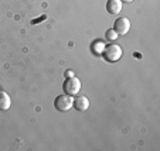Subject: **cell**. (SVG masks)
I'll return each instance as SVG.
<instances>
[{
  "label": "cell",
  "mask_w": 160,
  "mask_h": 151,
  "mask_svg": "<svg viewBox=\"0 0 160 151\" xmlns=\"http://www.w3.org/2000/svg\"><path fill=\"white\" fill-rule=\"evenodd\" d=\"M103 57V59L108 61V62H116L122 58V47L118 44H108V45L103 47V51L101 52Z\"/></svg>",
  "instance_id": "cell-1"
},
{
  "label": "cell",
  "mask_w": 160,
  "mask_h": 151,
  "mask_svg": "<svg viewBox=\"0 0 160 151\" xmlns=\"http://www.w3.org/2000/svg\"><path fill=\"white\" fill-rule=\"evenodd\" d=\"M62 91L65 92L67 95H71V96H75V95L79 93L81 91V81L75 76H70L67 78L62 83Z\"/></svg>",
  "instance_id": "cell-2"
},
{
  "label": "cell",
  "mask_w": 160,
  "mask_h": 151,
  "mask_svg": "<svg viewBox=\"0 0 160 151\" xmlns=\"http://www.w3.org/2000/svg\"><path fill=\"white\" fill-rule=\"evenodd\" d=\"M54 106L58 112H68V110L74 106V99L71 95H67V93L60 95V96L55 97Z\"/></svg>",
  "instance_id": "cell-3"
},
{
  "label": "cell",
  "mask_w": 160,
  "mask_h": 151,
  "mask_svg": "<svg viewBox=\"0 0 160 151\" xmlns=\"http://www.w3.org/2000/svg\"><path fill=\"white\" fill-rule=\"evenodd\" d=\"M113 30L118 35H126L130 30V21L126 17H119L113 24Z\"/></svg>",
  "instance_id": "cell-4"
},
{
  "label": "cell",
  "mask_w": 160,
  "mask_h": 151,
  "mask_svg": "<svg viewBox=\"0 0 160 151\" xmlns=\"http://www.w3.org/2000/svg\"><path fill=\"white\" fill-rule=\"evenodd\" d=\"M72 107H75L78 112H85V110H88V107H89V100H88L87 96H78L74 99V106Z\"/></svg>",
  "instance_id": "cell-5"
},
{
  "label": "cell",
  "mask_w": 160,
  "mask_h": 151,
  "mask_svg": "<svg viewBox=\"0 0 160 151\" xmlns=\"http://www.w3.org/2000/svg\"><path fill=\"white\" fill-rule=\"evenodd\" d=\"M122 2L121 0H108V3H106V10L108 13L111 14H119L122 12Z\"/></svg>",
  "instance_id": "cell-6"
},
{
  "label": "cell",
  "mask_w": 160,
  "mask_h": 151,
  "mask_svg": "<svg viewBox=\"0 0 160 151\" xmlns=\"http://www.w3.org/2000/svg\"><path fill=\"white\" fill-rule=\"evenodd\" d=\"M10 106H12L10 96L6 93V92H0V110H2V112H4V110H9Z\"/></svg>",
  "instance_id": "cell-7"
},
{
  "label": "cell",
  "mask_w": 160,
  "mask_h": 151,
  "mask_svg": "<svg viewBox=\"0 0 160 151\" xmlns=\"http://www.w3.org/2000/svg\"><path fill=\"white\" fill-rule=\"evenodd\" d=\"M105 37H106V40H108V41H115L119 35L115 33V30H113V28H111V30L106 31V35Z\"/></svg>",
  "instance_id": "cell-8"
},
{
  "label": "cell",
  "mask_w": 160,
  "mask_h": 151,
  "mask_svg": "<svg viewBox=\"0 0 160 151\" xmlns=\"http://www.w3.org/2000/svg\"><path fill=\"white\" fill-rule=\"evenodd\" d=\"M103 47H105V44H102V42H97L92 48H94V52L95 54H101V50L103 51Z\"/></svg>",
  "instance_id": "cell-9"
},
{
  "label": "cell",
  "mask_w": 160,
  "mask_h": 151,
  "mask_svg": "<svg viewBox=\"0 0 160 151\" xmlns=\"http://www.w3.org/2000/svg\"><path fill=\"white\" fill-rule=\"evenodd\" d=\"M44 18H45V16H41V17H40L38 20H33V21H31V24H38V21L44 20Z\"/></svg>",
  "instance_id": "cell-10"
},
{
  "label": "cell",
  "mask_w": 160,
  "mask_h": 151,
  "mask_svg": "<svg viewBox=\"0 0 160 151\" xmlns=\"http://www.w3.org/2000/svg\"><path fill=\"white\" fill-rule=\"evenodd\" d=\"M65 76H67V78H70V76H74V73L71 72V71H67V72H65Z\"/></svg>",
  "instance_id": "cell-11"
},
{
  "label": "cell",
  "mask_w": 160,
  "mask_h": 151,
  "mask_svg": "<svg viewBox=\"0 0 160 151\" xmlns=\"http://www.w3.org/2000/svg\"><path fill=\"white\" fill-rule=\"evenodd\" d=\"M121 2H126V3H132L133 0H121Z\"/></svg>",
  "instance_id": "cell-12"
}]
</instances>
